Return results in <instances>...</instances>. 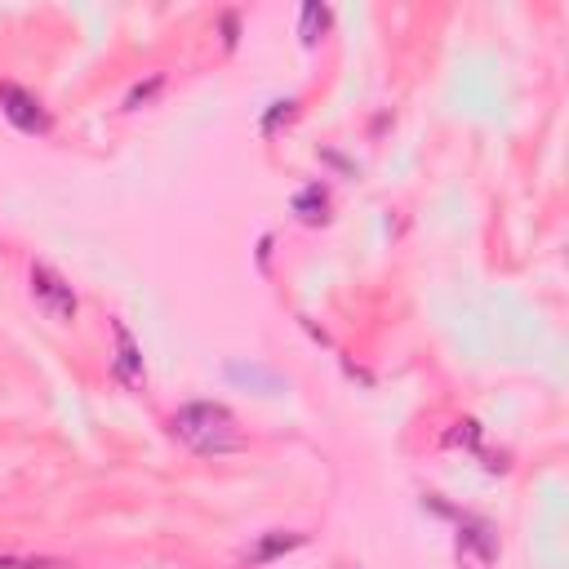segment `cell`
I'll use <instances>...</instances> for the list:
<instances>
[{
    "label": "cell",
    "instance_id": "4",
    "mask_svg": "<svg viewBox=\"0 0 569 569\" xmlns=\"http://www.w3.org/2000/svg\"><path fill=\"white\" fill-rule=\"evenodd\" d=\"M112 334H116V356H112V374H116V383L129 387V392H143L147 387V369H143V347L134 343V334L121 325V321H112Z\"/></svg>",
    "mask_w": 569,
    "mask_h": 569
},
{
    "label": "cell",
    "instance_id": "1",
    "mask_svg": "<svg viewBox=\"0 0 569 569\" xmlns=\"http://www.w3.org/2000/svg\"><path fill=\"white\" fill-rule=\"evenodd\" d=\"M169 432L174 441H183L192 454H236L245 449V436H241V423L227 405L218 401H192L183 405L174 418H169Z\"/></svg>",
    "mask_w": 569,
    "mask_h": 569
},
{
    "label": "cell",
    "instance_id": "13",
    "mask_svg": "<svg viewBox=\"0 0 569 569\" xmlns=\"http://www.w3.org/2000/svg\"><path fill=\"white\" fill-rule=\"evenodd\" d=\"M294 98H285V103H272V112H267V121H263V134H272L276 129V121H289V116H294Z\"/></svg>",
    "mask_w": 569,
    "mask_h": 569
},
{
    "label": "cell",
    "instance_id": "7",
    "mask_svg": "<svg viewBox=\"0 0 569 569\" xmlns=\"http://www.w3.org/2000/svg\"><path fill=\"white\" fill-rule=\"evenodd\" d=\"M294 214L303 218L307 227H321V223H329V192H325L321 183L303 187V192L294 196Z\"/></svg>",
    "mask_w": 569,
    "mask_h": 569
},
{
    "label": "cell",
    "instance_id": "3",
    "mask_svg": "<svg viewBox=\"0 0 569 569\" xmlns=\"http://www.w3.org/2000/svg\"><path fill=\"white\" fill-rule=\"evenodd\" d=\"M0 112H5V121L14 129H23V134H49V129H54L41 98L14 81H0Z\"/></svg>",
    "mask_w": 569,
    "mask_h": 569
},
{
    "label": "cell",
    "instance_id": "2",
    "mask_svg": "<svg viewBox=\"0 0 569 569\" xmlns=\"http://www.w3.org/2000/svg\"><path fill=\"white\" fill-rule=\"evenodd\" d=\"M32 303L41 307V312L49 316V321H76V294H72V285L63 281V276L54 272V267H45V263H36L32 267Z\"/></svg>",
    "mask_w": 569,
    "mask_h": 569
},
{
    "label": "cell",
    "instance_id": "10",
    "mask_svg": "<svg viewBox=\"0 0 569 569\" xmlns=\"http://www.w3.org/2000/svg\"><path fill=\"white\" fill-rule=\"evenodd\" d=\"M0 569H72V565L49 561V556H0Z\"/></svg>",
    "mask_w": 569,
    "mask_h": 569
},
{
    "label": "cell",
    "instance_id": "8",
    "mask_svg": "<svg viewBox=\"0 0 569 569\" xmlns=\"http://www.w3.org/2000/svg\"><path fill=\"white\" fill-rule=\"evenodd\" d=\"M463 547H476V556L489 565L498 556V538H494V529H489L485 521H463V534H458V552Z\"/></svg>",
    "mask_w": 569,
    "mask_h": 569
},
{
    "label": "cell",
    "instance_id": "5",
    "mask_svg": "<svg viewBox=\"0 0 569 569\" xmlns=\"http://www.w3.org/2000/svg\"><path fill=\"white\" fill-rule=\"evenodd\" d=\"M307 534H294V529H272V534H263L254 547H245L241 552V565H272L276 556L294 552V547H303Z\"/></svg>",
    "mask_w": 569,
    "mask_h": 569
},
{
    "label": "cell",
    "instance_id": "12",
    "mask_svg": "<svg viewBox=\"0 0 569 569\" xmlns=\"http://www.w3.org/2000/svg\"><path fill=\"white\" fill-rule=\"evenodd\" d=\"M449 445H467V449H476V445H481V427H476V423H458L454 432H449Z\"/></svg>",
    "mask_w": 569,
    "mask_h": 569
},
{
    "label": "cell",
    "instance_id": "11",
    "mask_svg": "<svg viewBox=\"0 0 569 569\" xmlns=\"http://www.w3.org/2000/svg\"><path fill=\"white\" fill-rule=\"evenodd\" d=\"M161 76H152V81H147V85H134V89H129V98H125V107H143V103H152V98L156 94H161Z\"/></svg>",
    "mask_w": 569,
    "mask_h": 569
},
{
    "label": "cell",
    "instance_id": "9",
    "mask_svg": "<svg viewBox=\"0 0 569 569\" xmlns=\"http://www.w3.org/2000/svg\"><path fill=\"white\" fill-rule=\"evenodd\" d=\"M325 27H329V9H325V5H303V27H298L303 45H316V41H321Z\"/></svg>",
    "mask_w": 569,
    "mask_h": 569
},
{
    "label": "cell",
    "instance_id": "6",
    "mask_svg": "<svg viewBox=\"0 0 569 569\" xmlns=\"http://www.w3.org/2000/svg\"><path fill=\"white\" fill-rule=\"evenodd\" d=\"M227 378L232 383H241V387H254V392H263V396H276V392H285V378L281 374H272V369H263V365H227Z\"/></svg>",
    "mask_w": 569,
    "mask_h": 569
}]
</instances>
